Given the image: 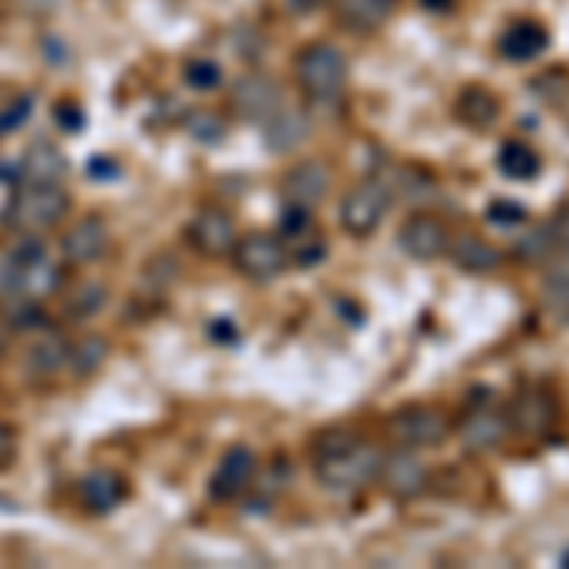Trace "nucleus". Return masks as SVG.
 Here are the masks:
<instances>
[{"mask_svg": "<svg viewBox=\"0 0 569 569\" xmlns=\"http://www.w3.org/2000/svg\"><path fill=\"white\" fill-rule=\"evenodd\" d=\"M297 84L316 107H338L350 88V61L338 46L311 42L297 58Z\"/></svg>", "mask_w": 569, "mask_h": 569, "instance_id": "nucleus-1", "label": "nucleus"}, {"mask_svg": "<svg viewBox=\"0 0 569 569\" xmlns=\"http://www.w3.org/2000/svg\"><path fill=\"white\" fill-rule=\"evenodd\" d=\"M66 284L61 262L42 243H23L4 266V289L23 305H42Z\"/></svg>", "mask_w": 569, "mask_h": 569, "instance_id": "nucleus-2", "label": "nucleus"}, {"mask_svg": "<svg viewBox=\"0 0 569 569\" xmlns=\"http://www.w3.org/2000/svg\"><path fill=\"white\" fill-rule=\"evenodd\" d=\"M380 456L369 440H350V445H338L330 452H319L316 460V479L319 486L335 493H357L369 482H376V471H380Z\"/></svg>", "mask_w": 569, "mask_h": 569, "instance_id": "nucleus-3", "label": "nucleus"}, {"mask_svg": "<svg viewBox=\"0 0 569 569\" xmlns=\"http://www.w3.org/2000/svg\"><path fill=\"white\" fill-rule=\"evenodd\" d=\"M69 213V194L61 187H39V182H23V190L12 198L8 220L20 232H42L53 228L61 217Z\"/></svg>", "mask_w": 569, "mask_h": 569, "instance_id": "nucleus-4", "label": "nucleus"}, {"mask_svg": "<svg viewBox=\"0 0 569 569\" xmlns=\"http://www.w3.org/2000/svg\"><path fill=\"white\" fill-rule=\"evenodd\" d=\"M232 259H236V270L251 281H273L289 270V243L281 236H270V232H251V236H240V243L232 247Z\"/></svg>", "mask_w": 569, "mask_h": 569, "instance_id": "nucleus-5", "label": "nucleus"}, {"mask_svg": "<svg viewBox=\"0 0 569 569\" xmlns=\"http://www.w3.org/2000/svg\"><path fill=\"white\" fill-rule=\"evenodd\" d=\"M391 206V190L380 179H365L353 190H346L342 206H338V220L350 236H372L383 224Z\"/></svg>", "mask_w": 569, "mask_h": 569, "instance_id": "nucleus-6", "label": "nucleus"}, {"mask_svg": "<svg viewBox=\"0 0 569 569\" xmlns=\"http://www.w3.org/2000/svg\"><path fill=\"white\" fill-rule=\"evenodd\" d=\"M388 433L399 448H437L452 433V421L437 407H402L388 421Z\"/></svg>", "mask_w": 569, "mask_h": 569, "instance_id": "nucleus-7", "label": "nucleus"}, {"mask_svg": "<svg viewBox=\"0 0 569 569\" xmlns=\"http://www.w3.org/2000/svg\"><path fill=\"white\" fill-rule=\"evenodd\" d=\"M376 482L383 486V493L395 501H415L429 486V467L418 460L415 448H395V452L380 456V471Z\"/></svg>", "mask_w": 569, "mask_h": 569, "instance_id": "nucleus-8", "label": "nucleus"}, {"mask_svg": "<svg viewBox=\"0 0 569 569\" xmlns=\"http://www.w3.org/2000/svg\"><path fill=\"white\" fill-rule=\"evenodd\" d=\"M558 415H562V407H558L555 391H550V388H525V391H520V399L512 402L509 426L517 429L520 437L543 440V437L555 433Z\"/></svg>", "mask_w": 569, "mask_h": 569, "instance_id": "nucleus-9", "label": "nucleus"}, {"mask_svg": "<svg viewBox=\"0 0 569 569\" xmlns=\"http://www.w3.org/2000/svg\"><path fill=\"white\" fill-rule=\"evenodd\" d=\"M187 236L194 243V251H201L206 259H220V254H232V247L240 243V224H236V217L228 209L206 206L190 220Z\"/></svg>", "mask_w": 569, "mask_h": 569, "instance_id": "nucleus-10", "label": "nucleus"}, {"mask_svg": "<svg viewBox=\"0 0 569 569\" xmlns=\"http://www.w3.org/2000/svg\"><path fill=\"white\" fill-rule=\"evenodd\" d=\"M448 243H452V232L448 224L433 213H415L402 220L399 228V247L418 262H433L440 254H448Z\"/></svg>", "mask_w": 569, "mask_h": 569, "instance_id": "nucleus-11", "label": "nucleus"}, {"mask_svg": "<svg viewBox=\"0 0 569 569\" xmlns=\"http://www.w3.org/2000/svg\"><path fill=\"white\" fill-rule=\"evenodd\" d=\"M254 475H259L254 452H251V448H243V445H236V448H228V452L220 456L213 479H209V493L220 498V501H236L254 486Z\"/></svg>", "mask_w": 569, "mask_h": 569, "instance_id": "nucleus-12", "label": "nucleus"}, {"mask_svg": "<svg viewBox=\"0 0 569 569\" xmlns=\"http://www.w3.org/2000/svg\"><path fill=\"white\" fill-rule=\"evenodd\" d=\"M509 433H512L509 415H501L498 407H475L460 421V440L467 452H498L505 440H509Z\"/></svg>", "mask_w": 569, "mask_h": 569, "instance_id": "nucleus-13", "label": "nucleus"}, {"mask_svg": "<svg viewBox=\"0 0 569 569\" xmlns=\"http://www.w3.org/2000/svg\"><path fill=\"white\" fill-rule=\"evenodd\" d=\"M550 50V31L539 20H512L498 34V53L512 66H528V61L543 58Z\"/></svg>", "mask_w": 569, "mask_h": 569, "instance_id": "nucleus-14", "label": "nucleus"}, {"mask_svg": "<svg viewBox=\"0 0 569 569\" xmlns=\"http://www.w3.org/2000/svg\"><path fill=\"white\" fill-rule=\"evenodd\" d=\"M61 251H66V259L72 266H91V262L107 259V251H110L107 220H99V217L77 220V224L66 232V240H61Z\"/></svg>", "mask_w": 569, "mask_h": 569, "instance_id": "nucleus-15", "label": "nucleus"}, {"mask_svg": "<svg viewBox=\"0 0 569 569\" xmlns=\"http://www.w3.org/2000/svg\"><path fill=\"white\" fill-rule=\"evenodd\" d=\"M232 103L243 118H251V122H266V118L284 103V96H281V84L251 72V77H243L240 84L232 88Z\"/></svg>", "mask_w": 569, "mask_h": 569, "instance_id": "nucleus-16", "label": "nucleus"}, {"mask_svg": "<svg viewBox=\"0 0 569 569\" xmlns=\"http://www.w3.org/2000/svg\"><path fill=\"white\" fill-rule=\"evenodd\" d=\"M327 190H330V171H327V163H319V160L297 163V168H289L281 179V194L284 201H292V206H316V201L327 198Z\"/></svg>", "mask_w": 569, "mask_h": 569, "instance_id": "nucleus-17", "label": "nucleus"}, {"mask_svg": "<svg viewBox=\"0 0 569 569\" xmlns=\"http://www.w3.org/2000/svg\"><path fill=\"white\" fill-rule=\"evenodd\" d=\"M262 130H266V149H270V152H292V149H300V144L308 141L311 122H308V114L300 107L281 103L262 122Z\"/></svg>", "mask_w": 569, "mask_h": 569, "instance_id": "nucleus-18", "label": "nucleus"}, {"mask_svg": "<svg viewBox=\"0 0 569 569\" xmlns=\"http://www.w3.org/2000/svg\"><path fill=\"white\" fill-rule=\"evenodd\" d=\"M456 118L467 126V130H475V133H486V130H493L498 126V118H501V99L493 96L490 88H482V84H467L460 96H456Z\"/></svg>", "mask_w": 569, "mask_h": 569, "instance_id": "nucleus-19", "label": "nucleus"}, {"mask_svg": "<svg viewBox=\"0 0 569 569\" xmlns=\"http://www.w3.org/2000/svg\"><path fill=\"white\" fill-rule=\"evenodd\" d=\"M66 176H69V160L53 141H34L31 149L23 152V179L27 182H39V187H61Z\"/></svg>", "mask_w": 569, "mask_h": 569, "instance_id": "nucleus-20", "label": "nucleus"}, {"mask_svg": "<svg viewBox=\"0 0 569 569\" xmlns=\"http://www.w3.org/2000/svg\"><path fill=\"white\" fill-rule=\"evenodd\" d=\"M399 0H335L338 23L353 34H372L391 20Z\"/></svg>", "mask_w": 569, "mask_h": 569, "instance_id": "nucleus-21", "label": "nucleus"}, {"mask_svg": "<svg viewBox=\"0 0 569 569\" xmlns=\"http://www.w3.org/2000/svg\"><path fill=\"white\" fill-rule=\"evenodd\" d=\"M448 254H452V262L467 273H493L505 266V254L498 247L486 243L482 236H471V232L456 236V240L448 243Z\"/></svg>", "mask_w": 569, "mask_h": 569, "instance_id": "nucleus-22", "label": "nucleus"}, {"mask_svg": "<svg viewBox=\"0 0 569 569\" xmlns=\"http://www.w3.org/2000/svg\"><path fill=\"white\" fill-rule=\"evenodd\" d=\"M498 171L505 179H517V182H531L543 171V156L531 149L528 141H505L498 149Z\"/></svg>", "mask_w": 569, "mask_h": 569, "instance_id": "nucleus-23", "label": "nucleus"}, {"mask_svg": "<svg viewBox=\"0 0 569 569\" xmlns=\"http://www.w3.org/2000/svg\"><path fill=\"white\" fill-rule=\"evenodd\" d=\"M80 498H84L88 509L110 512L126 498V482L118 479L114 471H91V475H84V482H80Z\"/></svg>", "mask_w": 569, "mask_h": 569, "instance_id": "nucleus-24", "label": "nucleus"}, {"mask_svg": "<svg viewBox=\"0 0 569 569\" xmlns=\"http://www.w3.org/2000/svg\"><path fill=\"white\" fill-rule=\"evenodd\" d=\"M543 297L555 311H569V243L543 262Z\"/></svg>", "mask_w": 569, "mask_h": 569, "instance_id": "nucleus-25", "label": "nucleus"}, {"mask_svg": "<svg viewBox=\"0 0 569 569\" xmlns=\"http://www.w3.org/2000/svg\"><path fill=\"white\" fill-rule=\"evenodd\" d=\"M558 251V236H555V224H536V228H528V232H520V240H517V259L525 262V266H543L550 254Z\"/></svg>", "mask_w": 569, "mask_h": 569, "instance_id": "nucleus-26", "label": "nucleus"}, {"mask_svg": "<svg viewBox=\"0 0 569 569\" xmlns=\"http://www.w3.org/2000/svg\"><path fill=\"white\" fill-rule=\"evenodd\" d=\"M69 361V346L61 342L58 335H42L31 342V350H27V365L39 372H58L61 365Z\"/></svg>", "mask_w": 569, "mask_h": 569, "instance_id": "nucleus-27", "label": "nucleus"}, {"mask_svg": "<svg viewBox=\"0 0 569 569\" xmlns=\"http://www.w3.org/2000/svg\"><path fill=\"white\" fill-rule=\"evenodd\" d=\"M69 361L77 365V372H96L107 361V342L103 338H84L69 350Z\"/></svg>", "mask_w": 569, "mask_h": 569, "instance_id": "nucleus-28", "label": "nucleus"}, {"mask_svg": "<svg viewBox=\"0 0 569 569\" xmlns=\"http://www.w3.org/2000/svg\"><path fill=\"white\" fill-rule=\"evenodd\" d=\"M187 130H190V137L194 141H201V144H217L220 137H224V118H217L213 110H198V114H190V122H187Z\"/></svg>", "mask_w": 569, "mask_h": 569, "instance_id": "nucleus-29", "label": "nucleus"}, {"mask_svg": "<svg viewBox=\"0 0 569 569\" xmlns=\"http://www.w3.org/2000/svg\"><path fill=\"white\" fill-rule=\"evenodd\" d=\"M187 84L198 91H217L224 80H220V66L213 58H194L187 61Z\"/></svg>", "mask_w": 569, "mask_h": 569, "instance_id": "nucleus-30", "label": "nucleus"}, {"mask_svg": "<svg viewBox=\"0 0 569 569\" xmlns=\"http://www.w3.org/2000/svg\"><path fill=\"white\" fill-rule=\"evenodd\" d=\"M486 220H490V224H501V228H517L528 220V209L509 198H498V201H490V209H486Z\"/></svg>", "mask_w": 569, "mask_h": 569, "instance_id": "nucleus-31", "label": "nucleus"}, {"mask_svg": "<svg viewBox=\"0 0 569 569\" xmlns=\"http://www.w3.org/2000/svg\"><path fill=\"white\" fill-rule=\"evenodd\" d=\"M281 232L289 236V240H300L305 232H311V206H292L289 201V209H284V217H281Z\"/></svg>", "mask_w": 569, "mask_h": 569, "instance_id": "nucleus-32", "label": "nucleus"}, {"mask_svg": "<svg viewBox=\"0 0 569 569\" xmlns=\"http://www.w3.org/2000/svg\"><path fill=\"white\" fill-rule=\"evenodd\" d=\"M550 224H555V236H558V247L569 243V206L558 209L555 217H550Z\"/></svg>", "mask_w": 569, "mask_h": 569, "instance_id": "nucleus-33", "label": "nucleus"}, {"mask_svg": "<svg viewBox=\"0 0 569 569\" xmlns=\"http://www.w3.org/2000/svg\"><path fill=\"white\" fill-rule=\"evenodd\" d=\"M12 429H8V426H0V463H8V460H12Z\"/></svg>", "mask_w": 569, "mask_h": 569, "instance_id": "nucleus-34", "label": "nucleus"}, {"mask_svg": "<svg viewBox=\"0 0 569 569\" xmlns=\"http://www.w3.org/2000/svg\"><path fill=\"white\" fill-rule=\"evenodd\" d=\"M421 8H429V12H448V8H456V0H421Z\"/></svg>", "mask_w": 569, "mask_h": 569, "instance_id": "nucleus-35", "label": "nucleus"}, {"mask_svg": "<svg viewBox=\"0 0 569 569\" xmlns=\"http://www.w3.org/2000/svg\"><path fill=\"white\" fill-rule=\"evenodd\" d=\"M292 8H297V12H316L319 4H323V0H289Z\"/></svg>", "mask_w": 569, "mask_h": 569, "instance_id": "nucleus-36", "label": "nucleus"}]
</instances>
